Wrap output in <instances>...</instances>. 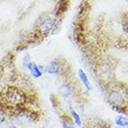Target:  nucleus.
<instances>
[{
    "label": "nucleus",
    "instance_id": "nucleus-1",
    "mask_svg": "<svg viewBox=\"0 0 128 128\" xmlns=\"http://www.w3.org/2000/svg\"><path fill=\"white\" fill-rule=\"evenodd\" d=\"M58 15L56 13H45L39 16L35 24L34 28V35L35 38L38 36H44L50 34L54 27L58 25Z\"/></svg>",
    "mask_w": 128,
    "mask_h": 128
},
{
    "label": "nucleus",
    "instance_id": "nucleus-2",
    "mask_svg": "<svg viewBox=\"0 0 128 128\" xmlns=\"http://www.w3.org/2000/svg\"><path fill=\"white\" fill-rule=\"evenodd\" d=\"M108 101L110 105H112L114 108L124 107L126 103V96L124 94L122 90L121 89H114L110 91L108 96Z\"/></svg>",
    "mask_w": 128,
    "mask_h": 128
},
{
    "label": "nucleus",
    "instance_id": "nucleus-3",
    "mask_svg": "<svg viewBox=\"0 0 128 128\" xmlns=\"http://www.w3.org/2000/svg\"><path fill=\"white\" fill-rule=\"evenodd\" d=\"M26 69L30 72V74H31V76H32L33 78H38L42 77L43 72L41 71V69L39 68V66H38V64H36V63H34V62L29 63L28 66H26Z\"/></svg>",
    "mask_w": 128,
    "mask_h": 128
},
{
    "label": "nucleus",
    "instance_id": "nucleus-4",
    "mask_svg": "<svg viewBox=\"0 0 128 128\" xmlns=\"http://www.w3.org/2000/svg\"><path fill=\"white\" fill-rule=\"evenodd\" d=\"M61 68H62V66L60 62L57 60H54L48 64V66H46V72L52 75H57L61 72Z\"/></svg>",
    "mask_w": 128,
    "mask_h": 128
},
{
    "label": "nucleus",
    "instance_id": "nucleus-5",
    "mask_svg": "<svg viewBox=\"0 0 128 128\" xmlns=\"http://www.w3.org/2000/svg\"><path fill=\"white\" fill-rule=\"evenodd\" d=\"M78 78L80 80V82H82V84L85 86V88L88 91H91L92 90V85H91V83H90V80L88 77H87V75L85 74V72L82 70V68H80L78 70Z\"/></svg>",
    "mask_w": 128,
    "mask_h": 128
},
{
    "label": "nucleus",
    "instance_id": "nucleus-6",
    "mask_svg": "<svg viewBox=\"0 0 128 128\" xmlns=\"http://www.w3.org/2000/svg\"><path fill=\"white\" fill-rule=\"evenodd\" d=\"M62 125L64 128H75V122L71 117H69L68 114L64 113L62 116Z\"/></svg>",
    "mask_w": 128,
    "mask_h": 128
},
{
    "label": "nucleus",
    "instance_id": "nucleus-7",
    "mask_svg": "<svg viewBox=\"0 0 128 128\" xmlns=\"http://www.w3.org/2000/svg\"><path fill=\"white\" fill-rule=\"evenodd\" d=\"M59 94H60V96L62 97L68 98L72 94L71 86L69 85V84H63V85H61L60 88H59Z\"/></svg>",
    "mask_w": 128,
    "mask_h": 128
},
{
    "label": "nucleus",
    "instance_id": "nucleus-8",
    "mask_svg": "<svg viewBox=\"0 0 128 128\" xmlns=\"http://www.w3.org/2000/svg\"><path fill=\"white\" fill-rule=\"evenodd\" d=\"M69 110H70V114H71L72 119L74 121L75 124L77 125V126H78V127H82V120H80V117L78 116V114L71 107H69Z\"/></svg>",
    "mask_w": 128,
    "mask_h": 128
},
{
    "label": "nucleus",
    "instance_id": "nucleus-9",
    "mask_svg": "<svg viewBox=\"0 0 128 128\" xmlns=\"http://www.w3.org/2000/svg\"><path fill=\"white\" fill-rule=\"evenodd\" d=\"M115 124L118 126H124V127H127L128 126V119L124 117V116H118L115 119Z\"/></svg>",
    "mask_w": 128,
    "mask_h": 128
},
{
    "label": "nucleus",
    "instance_id": "nucleus-10",
    "mask_svg": "<svg viewBox=\"0 0 128 128\" xmlns=\"http://www.w3.org/2000/svg\"><path fill=\"white\" fill-rule=\"evenodd\" d=\"M31 56H30V54L29 52H25L22 56V66L26 69V66H28L29 63H31Z\"/></svg>",
    "mask_w": 128,
    "mask_h": 128
},
{
    "label": "nucleus",
    "instance_id": "nucleus-11",
    "mask_svg": "<svg viewBox=\"0 0 128 128\" xmlns=\"http://www.w3.org/2000/svg\"><path fill=\"white\" fill-rule=\"evenodd\" d=\"M10 128H17L16 126H14V125H12V126H10Z\"/></svg>",
    "mask_w": 128,
    "mask_h": 128
},
{
    "label": "nucleus",
    "instance_id": "nucleus-12",
    "mask_svg": "<svg viewBox=\"0 0 128 128\" xmlns=\"http://www.w3.org/2000/svg\"><path fill=\"white\" fill-rule=\"evenodd\" d=\"M104 128H111V127H110V126H105Z\"/></svg>",
    "mask_w": 128,
    "mask_h": 128
},
{
    "label": "nucleus",
    "instance_id": "nucleus-13",
    "mask_svg": "<svg viewBox=\"0 0 128 128\" xmlns=\"http://www.w3.org/2000/svg\"><path fill=\"white\" fill-rule=\"evenodd\" d=\"M127 127H128V126H127Z\"/></svg>",
    "mask_w": 128,
    "mask_h": 128
}]
</instances>
